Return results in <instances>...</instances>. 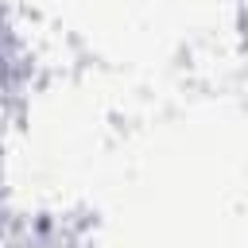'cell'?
Here are the masks:
<instances>
[{"instance_id":"obj_1","label":"cell","mask_w":248,"mask_h":248,"mask_svg":"<svg viewBox=\"0 0 248 248\" xmlns=\"http://www.w3.org/2000/svg\"><path fill=\"white\" fill-rule=\"evenodd\" d=\"M8 229H12V213H8L4 194H0V248H4V240H8Z\"/></svg>"}]
</instances>
